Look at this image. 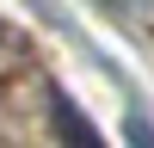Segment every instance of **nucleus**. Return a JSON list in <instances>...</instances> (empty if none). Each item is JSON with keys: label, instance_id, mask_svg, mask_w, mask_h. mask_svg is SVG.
<instances>
[{"label": "nucleus", "instance_id": "nucleus-2", "mask_svg": "<svg viewBox=\"0 0 154 148\" xmlns=\"http://www.w3.org/2000/svg\"><path fill=\"white\" fill-rule=\"evenodd\" d=\"M111 6H123V12H136V19H148V12H154V0H111Z\"/></svg>", "mask_w": 154, "mask_h": 148}, {"label": "nucleus", "instance_id": "nucleus-1", "mask_svg": "<svg viewBox=\"0 0 154 148\" xmlns=\"http://www.w3.org/2000/svg\"><path fill=\"white\" fill-rule=\"evenodd\" d=\"M56 123H68V136H74V142H86V148L99 142V136L86 130V117H80V111H74V105H62V99H56Z\"/></svg>", "mask_w": 154, "mask_h": 148}]
</instances>
